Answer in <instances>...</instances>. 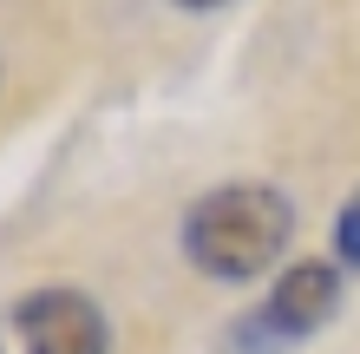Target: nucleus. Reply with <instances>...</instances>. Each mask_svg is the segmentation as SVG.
<instances>
[{"mask_svg":"<svg viewBox=\"0 0 360 354\" xmlns=\"http://www.w3.org/2000/svg\"><path fill=\"white\" fill-rule=\"evenodd\" d=\"M347 302V269L341 263H288L282 276L269 282L262 302H249L236 322L223 328V348L229 354H295L302 341H314L321 328L341 315Z\"/></svg>","mask_w":360,"mask_h":354,"instance_id":"nucleus-2","label":"nucleus"},{"mask_svg":"<svg viewBox=\"0 0 360 354\" xmlns=\"http://www.w3.org/2000/svg\"><path fill=\"white\" fill-rule=\"evenodd\" d=\"M334 263L360 269V191L341 203V217H334Z\"/></svg>","mask_w":360,"mask_h":354,"instance_id":"nucleus-4","label":"nucleus"},{"mask_svg":"<svg viewBox=\"0 0 360 354\" xmlns=\"http://www.w3.org/2000/svg\"><path fill=\"white\" fill-rule=\"evenodd\" d=\"M0 354H112V322L86 289H33L0 308Z\"/></svg>","mask_w":360,"mask_h":354,"instance_id":"nucleus-3","label":"nucleus"},{"mask_svg":"<svg viewBox=\"0 0 360 354\" xmlns=\"http://www.w3.org/2000/svg\"><path fill=\"white\" fill-rule=\"evenodd\" d=\"M295 236V203L275 184H217L184 210V263L210 282H256L282 263Z\"/></svg>","mask_w":360,"mask_h":354,"instance_id":"nucleus-1","label":"nucleus"},{"mask_svg":"<svg viewBox=\"0 0 360 354\" xmlns=\"http://www.w3.org/2000/svg\"><path fill=\"white\" fill-rule=\"evenodd\" d=\"M177 13H223V7H236V0H171Z\"/></svg>","mask_w":360,"mask_h":354,"instance_id":"nucleus-5","label":"nucleus"},{"mask_svg":"<svg viewBox=\"0 0 360 354\" xmlns=\"http://www.w3.org/2000/svg\"><path fill=\"white\" fill-rule=\"evenodd\" d=\"M0 79H7V72H0Z\"/></svg>","mask_w":360,"mask_h":354,"instance_id":"nucleus-6","label":"nucleus"}]
</instances>
